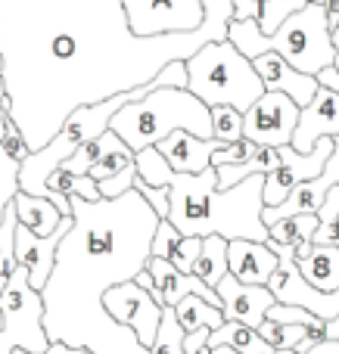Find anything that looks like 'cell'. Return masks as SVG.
I'll list each match as a JSON object with an SVG mask.
<instances>
[{"mask_svg":"<svg viewBox=\"0 0 339 354\" xmlns=\"http://www.w3.org/2000/svg\"><path fill=\"white\" fill-rule=\"evenodd\" d=\"M234 0H0L3 109L28 153L78 106L134 91L224 41Z\"/></svg>","mask_w":339,"mask_h":354,"instance_id":"obj_1","label":"cell"},{"mask_svg":"<svg viewBox=\"0 0 339 354\" xmlns=\"http://www.w3.org/2000/svg\"><path fill=\"white\" fill-rule=\"evenodd\" d=\"M72 227L59 239L53 270L41 286L44 333L50 342L93 354H149L128 326L103 308V292L147 268L156 212L134 187L116 199L68 196Z\"/></svg>","mask_w":339,"mask_h":354,"instance_id":"obj_2","label":"cell"},{"mask_svg":"<svg viewBox=\"0 0 339 354\" xmlns=\"http://www.w3.org/2000/svg\"><path fill=\"white\" fill-rule=\"evenodd\" d=\"M134 168L143 183L168 189L165 221L181 236H224L268 243V227L262 221L265 174H249L246 180L234 183V187L218 189V177L212 165L199 174H178L156 153V147L134 153Z\"/></svg>","mask_w":339,"mask_h":354,"instance_id":"obj_3","label":"cell"},{"mask_svg":"<svg viewBox=\"0 0 339 354\" xmlns=\"http://www.w3.org/2000/svg\"><path fill=\"white\" fill-rule=\"evenodd\" d=\"M228 41L240 50L246 59L259 53H280L296 72L318 75L321 68L333 66V44H330L327 31V10L324 3H305L302 10L290 12L277 31L262 35L255 19H243V22H228Z\"/></svg>","mask_w":339,"mask_h":354,"instance_id":"obj_4","label":"cell"},{"mask_svg":"<svg viewBox=\"0 0 339 354\" xmlns=\"http://www.w3.org/2000/svg\"><path fill=\"white\" fill-rule=\"evenodd\" d=\"M109 131L131 149L140 153L156 147L172 131H187L196 137H212L209 106L199 103L187 87H156L140 100L125 103L109 118Z\"/></svg>","mask_w":339,"mask_h":354,"instance_id":"obj_5","label":"cell"},{"mask_svg":"<svg viewBox=\"0 0 339 354\" xmlns=\"http://www.w3.org/2000/svg\"><path fill=\"white\" fill-rule=\"evenodd\" d=\"M184 72L187 91L209 109L212 106H234L237 112H246L265 93L253 68V59H246L228 37L203 44L193 56H187Z\"/></svg>","mask_w":339,"mask_h":354,"instance_id":"obj_6","label":"cell"},{"mask_svg":"<svg viewBox=\"0 0 339 354\" xmlns=\"http://www.w3.org/2000/svg\"><path fill=\"white\" fill-rule=\"evenodd\" d=\"M47 345L41 292L28 286V270L19 264L0 292V354H44Z\"/></svg>","mask_w":339,"mask_h":354,"instance_id":"obj_7","label":"cell"},{"mask_svg":"<svg viewBox=\"0 0 339 354\" xmlns=\"http://www.w3.org/2000/svg\"><path fill=\"white\" fill-rule=\"evenodd\" d=\"M265 245L277 255V268H274V274L268 277V283H265V286L271 289L274 301H277V305L305 308V311H311L321 320L336 317L339 314V289H333V292H321V289L311 286V283L299 274L296 261H293V252L296 249L277 245V243H271V239H268Z\"/></svg>","mask_w":339,"mask_h":354,"instance_id":"obj_8","label":"cell"},{"mask_svg":"<svg viewBox=\"0 0 339 354\" xmlns=\"http://www.w3.org/2000/svg\"><path fill=\"white\" fill-rule=\"evenodd\" d=\"M336 147V137H321L315 140V147L309 153H296V149L286 143V147H277V168L265 174V183H262V205L274 208L290 196V189L302 180H311L324 171L330 153Z\"/></svg>","mask_w":339,"mask_h":354,"instance_id":"obj_9","label":"cell"},{"mask_svg":"<svg viewBox=\"0 0 339 354\" xmlns=\"http://www.w3.org/2000/svg\"><path fill=\"white\" fill-rule=\"evenodd\" d=\"M299 122V106L284 93L265 91L243 112V137L255 147H286Z\"/></svg>","mask_w":339,"mask_h":354,"instance_id":"obj_10","label":"cell"},{"mask_svg":"<svg viewBox=\"0 0 339 354\" xmlns=\"http://www.w3.org/2000/svg\"><path fill=\"white\" fill-rule=\"evenodd\" d=\"M103 308L109 311V317L116 324L128 326L137 336V342L143 348H149L159 330V317H162V305L153 301V295L147 289H140L134 280L118 283V286L106 289L103 292Z\"/></svg>","mask_w":339,"mask_h":354,"instance_id":"obj_11","label":"cell"},{"mask_svg":"<svg viewBox=\"0 0 339 354\" xmlns=\"http://www.w3.org/2000/svg\"><path fill=\"white\" fill-rule=\"evenodd\" d=\"M68 227H72V214H62L56 230L47 233V236H37V233H31L28 227L16 224V236H12L16 264H22V268L28 270V286L37 289V292H41V286L47 283L50 270H53L56 245H59V239L68 233Z\"/></svg>","mask_w":339,"mask_h":354,"instance_id":"obj_12","label":"cell"},{"mask_svg":"<svg viewBox=\"0 0 339 354\" xmlns=\"http://www.w3.org/2000/svg\"><path fill=\"white\" fill-rule=\"evenodd\" d=\"M336 134H339V93L318 84L311 103L299 109V122H296V131H293L290 147L296 153H309L315 147V140L336 137Z\"/></svg>","mask_w":339,"mask_h":354,"instance_id":"obj_13","label":"cell"},{"mask_svg":"<svg viewBox=\"0 0 339 354\" xmlns=\"http://www.w3.org/2000/svg\"><path fill=\"white\" fill-rule=\"evenodd\" d=\"M253 68H255V75H259V81H262V87H265V91L284 93V97H290L299 109H302V106H309L311 97H315V91H318V78H315V75L296 72V68H293L280 53H274V50L253 56Z\"/></svg>","mask_w":339,"mask_h":354,"instance_id":"obj_14","label":"cell"},{"mask_svg":"<svg viewBox=\"0 0 339 354\" xmlns=\"http://www.w3.org/2000/svg\"><path fill=\"white\" fill-rule=\"evenodd\" d=\"M215 292H218V299H221L224 320L253 326V330L265 320V311L274 305V295L268 286H249V283H240L230 274H224L221 280L215 283Z\"/></svg>","mask_w":339,"mask_h":354,"instance_id":"obj_15","label":"cell"},{"mask_svg":"<svg viewBox=\"0 0 339 354\" xmlns=\"http://www.w3.org/2000/svg\"><path fill=\"white\" fill-rule=\"evenodd\" d=\"M221 147L215 137H196L187 131H172L165 140L156 143V153L178 174H199L212 165V153Z\"/></svg>","mask_w":339,"mask_h":354,"instance_id":"obj_16","label":"cell"},{"mask_svg":"<svg viewBox=\"0 0 339 354\" xmlns=\"http://www.w3.org/2000/svg\"><path fill=\"white\" fill-rule=\"evenodd\" d=\"M147 274L153 277L156 289H159L162 308H174L184 295H199V299H205L209 305L221 308V299H218L215 289L205 286V283L199 280V277H193V274H181V270L174 268L172 261H165V258L149 255L147 258Z\"/></svg>","mask_w":339,"mask_h":354,"instance_id":"obj_17","label":"cell"},{"mask_svg":"<svg viewBox=\"0 0 339 354\" xmlns=\"http://www.w3.org/2000/svg\"><path fill=\"white\" fill-rule=\"evenodd\" d=\"M277 268V255L255 239H228V274L249 286H265Z\"/></svg>","mask_w":339,"mask_h":354,"instance_id":"obj_18","label":"cell"},{"mask_svg":"<svg viewBox=\"0 0 339 354\" xmlns=\"http://www.w3.org/2000/svg\"><path fill=\"white\" fill-rule=\"evenodd\" d=\"M299 274L321 292H333L339 289V249L336 245H315V243H299L293 252Z\"/></svg>","mask_w":339,"mask_h":354,"instance_id":"obj_19","label":"cell"},{"mask_svg":"<svg viewBox=\"0 0 339 354\" xmlns=\"http://www.w3.org/2000/svg\"><path fill=\"white\" fill-rule=\"evenodd\" d=\"M12 205H16V218L22 227H28L31 233H37V236H47V233L56 230V224H59V208L53 205L50 199H44V196H28L19 189L16 196H12Z\"/></svg>","mask_w":339,"mask_h":354,"instance_id":"obj_20","label":"cell"},{"mask_svg":"<svg viewBox=\"0 0 339 354\" xmlns=\"http://www.w3.org/2000/svg\"><path fill=\"white\" fill-rule=\"evenodd\" d=\"M215 345H228V348H234L237 354H274L271 345L259 336V330L243 326V324H234V320H224L218 330L209 333L205 348H215Z\"/></svg>","mask_w":339,"mask_h":354,"instance_id":"obj_21","label":"cell"},{"mask_svg":"<svg viewBox=\"0 0 339 354\" xmlns=\"http://www.w3.org/2000/svg\"><path fill=\"white\" fill-rule=\"evenodd\" d=\"M174 317H178L181 330L184 333H196V330H218L224 324L221 308L209 305L199 295H184V299L174 305Z\"/></svg>","mask_w":339,"mask_h":354,"instance_id":"obj_22","label":"cell"},{"mask_svg":"<svg viewBox=\"0 0 339 354\" xmlns=\"http://www.w3.org/2000/svg\"><path fill=\"white\" fill-rule=\"evenodd\" d=\"M193 277L215 289V283L228 274V239L224 236H203V249H199L196 261H193Z\"/></svg>","mask_w":339,"mask_h":354,"instance_id":"obj_23","label":"cell"},{"mask_svg":"<svg viewBox=\"0 0 339 354\" xmlns=\"http://www.w3.org/2000/svg\"><path fill=\"white\" fill-rule=\"evenodd\" d=\"M318 227V214H290L274 224H268V239L277 245H290L296 249L299 243H311V233Z\"/></svg>","mask_w":339,"mask_h":354,"instance_id":"obj_24","label":"cell"},{"mask_svg":"<svg viewBox=\"0 0 339 354\" xmlns=\"http://www.w3.org/2000/svg\"><path fill=\"white\" fill-rule=\"evenodd\" d=\"M149 354H184V330L174 317V308H162L159 330L149 345Z\"/></svg>","mask_w":339,"mask_h":354,"instance_id":"obj_25","label":"cell"},{"mask_svg":"<svg viewBox=\"0 0 339 354\" xmlns=\"http://www.w3.org/2000/svg\"><path fill=\"white\" fill-rule=\"evenodd\" d=\"M128 165H134V153H131V149L116 137V140L109 143V149H106V153L91 165V171H87V174H91L93 180L100 183V180H109V177H116L118 171H125Z\"/></svg>","mask_w":339,"mask_h":354,"instance_id":"obj_26","label":"cell"},{"mask_svg":"<svg viewBox=\"0 0 339 354\" xmlns=\"http://www.w3.org/2000/svg\"><path fill=\"white\" fill-rule=\"evenodd\" d=\"M212 137L221 143H234L243 137V112H237L234 106H212Z\"/></svg>","mask_w":339,"mask_h":354,"instance_id":"obj_27","label":"cell"},{"mask_svg":"<svg viewBox=\"0 0 339 354\" xmlns=\"http://www.w3.org/2000/svg\"><path fill=\"white\" fill-rule=\"evenodd\" d=\"M255 330H259V336L265 339L271 348H296V345L309 336L305 326H299V324H274V320H262Z\"/></svg>","mask_w":339,"mask_h":354,"instance_id":"obj_28","label":"cell"},{"mask_svg":"<svg viewBox=\"0 0 339 354\" xmlns=\"http://www.w3.org/2000/svg\"><path fill=\"white\" fill-rule=\"evenodd\" d=\"M315 214H318V227H315V233H311V243L315 245H330L336 218H339V187L327 189V196H324L321 208H318Z\"/></svg>","mask_w":339,"mask_h":354,"instance_id":"obj_29","label":"cell"},{"mask_svg":"<svg viewBox=\"0 0 339 354\" xmlns=\"http://www.w3.org/2000/svg\"><path fill=\"white\" fill-rule=\"evenodd\" d=\"M199 249H203V236H178L172 245H168L165 261H172L181 274H190L193 261H196Z\"/></svg>","mask_w":339,"mask_h":354,"instance_id":"obj_30","label":"cell"},{"mask_svg":"<svg viewBox=\"0 0 339 354\" xmlns=\"http://www.w3.org/2000/svg\"><path fill=\"white\" fill-rule=\"evenodd\" d=\"M16 193H19V159H12L0 147V218H3V208L10 205Z\"/></svg>","mask_w":339,"mask_h":354,"instance_id":"obj_31","label":"cell"},{"mask_svg":"<svg viewBox=\"0 0 339 354\" xmlns=\"http://www.w3.org/2000/svg\"><path fill=\"white\" fill-rule=\"evenodd\" d=\"M253 153H255V143H249L246 137H240V140H234V143H221V147L212 153V168L240 165V162H246Z\"/></svg>","mask_w":339,"mask_h":354,"instance_id":"obj_32","label":"cell"},{"mask_svg":"<svg viewBox=\"0 0 339 354\" xmlns=\"http://www.w3.org/2000/svg\"><path fill=\"white\" fill-rule=\"evenodd\" d=\"M134 189L149 202V208L156 212V218H165L168 214V189L165 187H149L140 177H134Z\"/></svg>","mask_w":339,"mask_h":354,"instance_id":"obj_33","label":"cell"},{"mask_svg":"<svg viewBox=\"0 0 339 354\" xmlns=\"http://www.w3.org/2000/svg\"><path fill=\"white\" fill-rule=\"evenodd\" d=\"M44 354H93V351H87V348H72V345H66V342H50Z\"/></svg>","mask_w":339,"mask_h":354,"instance_id":"obj_34","label":"cell"},{"mask_svg":"<svg viewBox=\"0 0 339 354\" xmlns=\"http://www.w3.org/2000/svg\"><path fill=\"white\" fill-rule=\"evenodd\" d=\"M305 354H339V342H330V339H321V342H315Z\"/></svg>","mask_w":339,"mask_h":354,"instance_id":"obj_35","label":"cell"},{"mask_svg":"<svg viewBox=\"0 0 339 354\" xmlns=\"http://www.w3.org/2000/svg\"><path fill=\"white\" fill-rule=\"evenodd\" d=\"M330 245H336V249H339V224L333 227V239H330Z\"/></svg>","mask_w":339,"mask_h":354,"instance_id":"obj_36","label":"cell"},{"mask_svg":"<svg viewBox=\"0 0 339 354\" xmlns=\"http://www.w3.org/2000/svg\"><path fill=\"white\" fill-rule=\"evenodd\" d=\"M274 354H299V351H293V348H274Z\"/></svg>","mask_w":339,"mask_h":354,"instance_id":"obj_37","label":"cell"},{"mask_svg":"<svg viewBox=\"0 0 339 354\" xmlns=\"http://www.w3.org/2000/svg\"><path fill=\"white\" fill-rule=\"evenodd\" d=\"M0 103H3V78H0Z\"/></svg>","mask_w":339,"mask_h":354,"instance_id":"obj_38","label":"cell"},{"mask_svg":"<svg viewBox=\"0 0 339 354\" xmlns=\"http://www.w3.org/2000/svg\"><path fill=\"white\" fill-rule=\"evenodd\" d=\"M199 354H212V351H209V348H203V351H199Z\"/></svg>","mask_w":339,"mask_h":354,"instance_id":"obj_39","label":"cell"},{"mask_svg":"<svg viewBox=\"0 0 339 354\" xmlns=\"http://www.w3.org/2000/svg\"><path fill=\"white\" fill-rule=\"evenodd\" d=\"M12 354H28V351H12Z\"/></svg>","mask_w":339,"mask_h":354,"instance_id":"obj_40","label":"cell"},{"mask_svg":"<svg viewBox=\"0 0 339 354\" xmlns=\"http://www.w3.org/2000/svg\"><path fill=\"white\" fill-rule=\"evenodd\" d=\"M336 143H339V134H336Z\"/></svg>","mask_w":339,"mask_h":354,"instance_id":"obj_41","label":"cell"},{"mask_svg":"<svg viewBox=\"0 0 339 354\" xmlns=\"http://www.w3.org/2000/svg\"><path fill=\"white\" fill-rule=\"evenodd\" d=\"M234 354H237V351H234Z\"/></svg>","mask_w":339,"mask_h":354,"instance_id":"obj_42","label":"cell"}]
</instances>
